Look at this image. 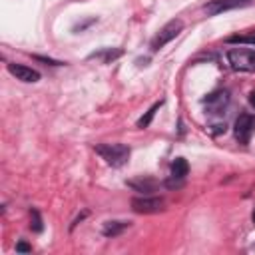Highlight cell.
Returning a JSON list of instances; mask_svg holds the SVG:
<instances>
[{
	"label": "cell",
	"mask_w": 255,
	"mask_h": 255,
	"mask_svg": "<svg viewBox=\"0 0 255 255\" xmlns=\"http://www.w3.org/2000/svg\"><path fill=\"white\" fill-rule=\"evenodd\" d=\"M131 209L135 213H157L163 209V199L161 197H133L131 199Z\"/></svg>",
	"instance_id": "277c9868"
},
{
	"label": "cell",
	"mask_w": 255,
	"mask_h": 255,
	"mask_svg": "<svg viewBox=\"0 0 255 255\" xmlns=\"http://www.w3.org/2000/svg\"><path fill=\"white\" fill-rule=\"evenodd\" d=\"M128 227H129V223H126V221H106L102 231H104L106 237H116V235H120Z\"/></svg>",
	"instance_id": "30bf717a"
},
{
	"label": "cell",
	"mask_w": 255,
	"mask_h": 255,
	"mask_svg": "<svg viewBox=\"0 0 255 255\" xmlns=\"http://www.w3.org/2000/svg\"><path fill=\"white\" fill-rule=\"evenodd\" d=\"M30 217H32V223H30V227H32L36 233H40V231H42V219H40L38 211H36V209H32V211H30Z\"/></svg>",
	"instance_id": "5bb4252c"
},
{
	"label": "cell",
	"mask_w": 255,
	"mask_h": 255,
	"mask_svg": "<svg viewBox=\"0 0 255 255\" xmlns=\"http://www.w3.org/2000/svg\"><path fill=\"white\" fill-rule=\"evenodd\" d=\"M159 108H161V102L153 104V106H151V108H149V110H147V112H145V114H143V116H141V118L137 120V128H139V129L147 128V126L151 124V120H153V116H155V112H157Z\"/></svg>",
	"instance_id": "7c38bea8"
},
{
	"label": "cell",
	"mask_w": 255,
	"mask_h": 255,
	"mask_svg": "<svg viewBox=\"0 0 255 255\" xmlns=\"http://www.w3.org/2000/svg\"><path fill=\"white\" fill-rule=\"evenodd\" d=\"M128 185H129V187H133L135 191L149 193V191H153V189H155V185H157V183H155L153 179H149V177H143V175H141V177L129 179V181H128Z\"/></svg>",
	"instance_id": "9c48e42d"
},
{
	"label": "cell",
	"mask_w": 255,
	"mask_h": 255,
	"mask_svg": "<svg viewBox=\"0 0 255 255\" xmlns=\"http://www.w3.org/2000/svg\"><path fill=\"white\" fill-rule=\"evenodd\" d=\"M227 62L237 72H255V52L249 48H233L227 52Z\"/></svg>",
	"instance_id": "7a4b0ae2"
},
{
	"label": "cell",
	"mask_w": 255,
	"mask_h": 255,
	"mask_svg": "<svg viewBox=\"0 0 255 255\" xmlns=\"http://www.w3.org/2000/svg\"><path fill=\"white\" fill-rule=\"evenodd\" d=\"M247 2H249V0H247Z\"/></svg>",
	"instance_id": "ffe728a7"
},
{
	"label": "cell",
	"mask_w": 255,
	"mask_h": 255,
	"mask_svg": "<svg viewBox=\"0 0 255 255\" xmlns=\"http://www.w3.org/2000/svg\"><path fill=\"white\" fill-rule=\"evenodd\" d=\"M181 28H183V22H181V20H171V22H167V24L157 32V36L151 40V50L157 52L159 48H163L167 42H171V40L181 32Z\"/></svg>",
	"instance_id": "3957f363"
},
{
	"label": "cell",
	"mask_w": 255,
	"mask_h": 255,
	"mask_svg": "<svg viewBox=\"0 0 255 255\" xmlns=\"http://www.w3.org/2000/svg\"><path fill=\"white\" fill-rule=\"evenodd\" d=\"M187 171H189V165L183 157H177L171 161V177L173 179H183L187 175Z\"/></svg>",
	"instance_id": "8fae6325"
},
{
	"label": "cell",
	"mask_w": 255,
	"mask_h": 255,
	"mask_svg": "<svg viewBox=\"0 0 255 255\" xmlns=\"http://www.w3.org/2000/svg\"><path fill=\"white\" fill-rule=\"evenodd\" d=\"M16 251H20V253H28V251H30V245L24 243V241H20V243L16 245Z\"/></svg>",
	"instance_id": "2e32d148"
},
{
	"label": "cell",
	"mask_w": 255,
	"mask_h": 255,
	"mask_svg": "<svg viewBox=\"0 0 255 255\" xmlns=\"http://www.w3.org/2000/svg\"><path fill=\"white\" fill-rule=\"evenodd\" d=\"M249 102H251V106H255V90L249 94Z\"/></svg>",
	"instance_id": "ac0fdd59"
},
{
	"label": "cell",
	"mask_w": 255,
	"mask_h": 255,
	"mask_svg": "<svg viewBox=\"0 0 255 255\" xmlns=\"http://www.w3.org/2000/svg\"><path fill=\"white\" fill-rule=\"evenodd\" d=\"M253 223H255V209H253Z\"/></svg>",
	"instance_id": "d6986e66"
},
{
	"label": "cell",
	"mask_w": 255,
	"mask_h": 255,
	"mask_svg": "<svg viewBox=\"0 0 255 255\" xmlns=\"http://www.w3.org/2000/svg\"><path fill=\"white\" fill-rule=\"evenodd\" d=\"M8 72L20 82H28L30 84V82H38L40 80V74L36 70L28 68V66H22V64H8Z\"/></svg>",
	"instance_id": "52a82bcc"
},
{
	"label": "cell",
	"mask_w": 255,
	"mask_h": 255,
	"mask_svg": "<svg viewBox=\"0 0 255 255\" xmlns=\"http://www.w3.org/2000/svg\"><path fill=\"white\" fill-rule=\"evenodd\" d=\"M96 153H100L112 167H122L129 159V147L124 143H100L96 145Z\"/></svg>",
	"instance_id": "6da1fadb"
},
{
	"label": "cell",
	"mask_w": 255,
	"mask_h": 255,
	"mask_svg": "<svg viewBox=\"0 0 255 255\" xmlns=\"http://www.w3.org/2000/svg\"><path fill=\"white\" fill-rule=\"evenodd\" d=\"M36 60L46 62V64H52V66H60V64H62V62H56V60H50V58H42V56H36Z\"/></svg>",
	"instance_id": "e0dca14e"
},
{
	"label": "cell",
	"mask_w": 255,
	"mask_h": 255,
	"mask_svg": "<svg viewBox=\"0 0 255 255\" xmlns=\"http://www.w3.org/2000/svg\"><path fill=\"white\" fill-rule=\"evenodd\" d=\"M227 102H229L227 92H215V94H211V96H207V98L203 100V104H207V108H209L213 114L219 112V110H223V108L227 106Z\"/></svg>",
	"instance_id": "ba28073f"
},
{
	"label": "cell",
	"mask_w": 255,
	"mask_h": 255,
	"mask_svg": "<svg viewBox=\"0 0 255 255\" xmlns=\"http://www.w3.org/2000/svg\"><path fill=\"white\" fill-rule=\"evenodd\" d=\"M247 0H211L209 4L203 6V10L207 14H221L225 10H233V8H239V6H245Z\"/></svg>",
	"instance_id": "8992f818"
},
{
	"label": "cell",
	"mask_w": 255,
	"mask_h": 255,
	"mask_svg": "<svg viewBox=\"0 0 255 255\" xmlns=\"http://www.w3.org/2000/svg\"><path fill=\"white\" fill-rule=\"evenodd\" d=\"M227 42H229V44H253V46H255V32L229 36V38H227Z\"/></svg>",
	"instance_id": "4fadbf2b"
},
{
	"label": "cell",
	"mask_w": 255,
	"mask_h": 255,
	"mask_svg": "<svg viewBox=\"0 0 255 255\" xmlns=\"http://www.w3.org/2000/svg\"><path fill=\"white\" fill-rule=\"evenodd\" d=\"M253 128H255V118L249 116V114H241V116L235 120V137H237L241 143H247L249 137H251Z\"/></svg>",
	"instance_id": "5b68a950"
},
{
	"label": "cell",
	"mask_w": 255,
	"mask_h": 255,
	"mask_svg": "<svg viewBox=\"0 0 255 255\" xmlns=\"http://www.w3.org/2000/svg\"><path fill=\"white\" fill-rule=\"evenodd\" d=\"M94 56H102V54H94ZM118 56H122V50H108L102 58H104V62H110V60H114Z\"/></svg>",
	"instance_id": "9a60e30c"
}]
</instances>
